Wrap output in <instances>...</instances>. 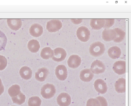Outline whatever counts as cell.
I'll return each mask as SVG.
<instances>
[{
  "label": "cell",
  "mask_w": 131,
  "mask_h": 106,
  "mask_svg": "<svg viewBox=\"0 0 131 106\" xmlns=\"http://www.w3.org/2000/svg\"><path fill=\"white\" fill-rule=\"evenodd\" d=\"M57 103L60 106H69L71 103V98L66 93L60 94L57 98Z\"/></svg>",
  "instance_id": "obj_8"
},
{
  "label": "cell",
  "mask_w": 131,
  "mask_h": 106,
  "mask_svg": "<svg viewBox=\"0 0 131 106\" xmlns=\"http://www.w3.org/2000/svg\"><path fill=\"white\" fill-rule=\"evenodd\" d=\"M114 30L116 34V37L113 40L114 42L116 43H120L122 42L125 36V31L121 28H114Z\"/></svg>",
  "instance_id": "obj_23"
},
{
  "label": "cell",
  "mask_w": 131,
  "mask_h": 106,
  "mask_svg": "<svg viewBox=\"0 0 131 106\" xmlns=\"http://www.w3.org/2000/svg\"><path fill=\"white\" fill-rule=\"evenodd\" d=\"M81 62L82 59L80 57L77 55H73L69 57L67 64L69 67L75 69L80 66Z\"/></svg>",
  "instance_id": "obj_10"
},
{
  "label": "cell",
  "mask_w": 131,
  "mask_h": 106,
  "mask_svg": "<svg viewBox=\"0 0 131 106\" xmlns=\"http://www.w3.org/2000/svg\"><path fill=\"white\" fill-rule=\"evenodd\" d=\"M122 54L121 49L117 46H113L109 48L108 54L110 57L113 59H117L120 57Z\"/></svg>",
  "instance_id": "obj_18"
},
{
  "label": "cell",
  "mask_w": 131,
  "mask_h": 106,
  "mask_svg": "<svg viewBox=\"0 0 131 106\" xmlns=\"http://www.w3.org/2000/svg\"><path fill=\"white\" fill-rule=\"evenodd\" d=\"M53 55L52 58L57 62H61L65 60L67 56V52L63 48L58 47L53 50Z\"/></svg>",
  "instance_id": "obj_6"
},
{
  "label": "cell",
  "mask_w": 131,
  "mask_h": 106,
  "mask_svg": "<svg viewBox=\"0 0 131 106\" xmlns=\"http://www.w3.org/2000/svg\"><path fill=\"white\" fill-rule=\"evenodd\" d=\"M8 93L12 97H16L20 93V87L18 84L12 85L8 89Z\"/></svg>",
  "instance_id": "obj_24"
},
{
  "label": "cell",
  "mask_w": 131,
  "mask_h": 106,
  "mask_svg": "<svg viewBox=\"0 0 131 106\" xmlns=\"http://www.w3.org/2000/svg\"><path fill=\"white\" fill-rule=\"evenodd\" d=\"M53 51L49 47L43 48L41 51L40 56L43 59L48 60L52 57Z\"/></svg>",
  "instance_id": "obj_22"
},
{
  "label": "cell",
  "mask_w": 131,
  "mask_h": 106,
  "mask_svg": "<svg viewBox=\"0 0 131 106\" xmlns=\"http://www.w3.org/2000/svg\"><path fill=\"white\" fill-rule=\"evenodd\" d=\"M62 27V24L59 20H52L47 24L46 28L50 32H56L59 30Z\"/></svg>",
  "instance_id": "obj_5"
},
{
  "label": "cell",
  "mask_w": 131,
  "mask_h": 106,
  "mask_svg": "<svg viewBox=\"0 0 131 106\" xmlns=\"http://www.w3.org/2000/svg\"><path fill=\"white\" fill-rule=\"evenodd\" d=\"M94 86L96 90L99 93L103 94L107 92L108 88L106 83L102 79H98L96 80Z\"/></svg>",
  "instance_id": "obj_9"
},
{
  "label": "cell",
  "mask_w": 131,
  "mask_h": 106,
  "mask_svg": "<svg viewBox=\"0 0 131 106\" xmlns=\"http://www.w3.org/2000/svg\"><path fill=\"white\" fill-rule=\"evenodd\" d=\"M94 77V74L90 69H84L82 70L80 74L81 80L84 82H89L91 81Z\"/></svg>",
  "instance_id": "obj_14"
},
{
  "label": "cell",
  "mask_w": 131,
  "mask_h": 106,
  "mask_svg": "<svg viewBox=\"0 0 131 106\" xmlns=\"http://www.w3.org/2000/svg\"><path fill=\"white\" fill-rule=\"evenodd\" d=\"M56 92V90L53 84L47 83L43 86L41 89V94L45 99L52 98Z\"/></svg>",
  "instance_id": "obj_2"
},
{
  "label": "cell",
  "mask_w": 131,
  "mask_h": 106,
  "mask_svg": "<svg viewBox=\"0 0 131 106\" xmlns=\"http://www.w3.org/2000/svg\"><path fill=\"white\" fill-rule=\"evenodd\" d=\"M29 32L30 34L33 37H38L42 34L43 28L39 24H33L30 28Z\"/></svg>",
  "instance_id": "obj_12"
},
{
  "label": "cell",
  "mask_w": 131,
  "mask_h": 106,
  "mask_svg": "<svg viewBox=\"0 0 131 106\" xmlns=\"http://www.w3.org/2000/svg\"><path fill=\"white\" fill-rule=\"evenodd\" d=\"M12 100L14 103L18 105H21L25 102L26 97L22 93H20L16 97H12Z\"/></svg>",
  "instance_id": "obj_26"
},
{
  "label": "cell",
  "mask_w": 131,
  "mask_h": 106,
  "mask_svg": "<svg viewBox=\"0 0 131 106\" xmlns=\"http://www.w3.org/2000/svg\"><path fill=\"white\" fill-rule=\"evenodd\" d=\"M105 45L100 41H96L92 44L89 48L90 53L92 56L98 57L102 55L105 51Z\"/></svg>",
  "instance_id": "obj_1"
},
{
  "label": "cell",
  "mask_w": 131,
  "mask_h": 106,
  "mask_svg": "<svg viewBox=\"0 0 131 106\" xmlns=\"http://www.w3.org/2000/svg\"><path fill=\"white\" fill-rule=\"evenodd\" d=\"M86 106H101L99 101L96 98H90L86 102Z\"/></svg>",
  "instance_id": "obj_29"
},
{
  "label": "cell",
  "mask_w": 131,
  "mask_h": 106,
  "mask_svg": "<svg viewBox=\"0 0 131 106\" xmlns=\"http://www.w3.org/2000/svg\"><path fill=\"white\" fill-rule=\"evenodd\" d=\"M42 100L37 96L31 97L29 99L28 101L29 106H40Z\"/></svg>",
  "instance_id": "obj_25"
},
{
  "label": "cell",
  "mask_w": 131,
  "mask_h": 106,
  "mask_svg": "<svg viewBox=\"0 0 131 106\" xmlns=\"http://www.w3.org/2000/svg\"><path fill=\"white\" fill-rule=\"evenodd\" d=\"M27 47L30 51L32 53H35L39 51L40 46L38 40L32 39L29 41L27 44Z\"/></svg>",
  "instance_id": "obj_21"
},
{
  "label": "cell",
  "mask_w": 131,
  "mask_h": 106,
  "mask_svg": "<svg viewBox=\"0 0 131 106\" xmlns=\"http://www.w3.org/2000/svg\"><path fill=\"white\" fill-rule=\"evenodd\" d=\"M4 87H3L1 88H0V96L4 93Z\"/></svg>",
  "instance_id": "obj_33"
},
{
  "label": "cell",
  "mask_w": 131,
  "mask_h": 106,
  "mask_svg": "<svg viewBox=\"0 0 131 106\" xmlns=\"http://www.w3.org/2000/svg\"><path fill=\"white\" fill-rule=\"evenodd\" d=\"M115 89L118 93H124L126 91V80L125 78H119L115 83Z\"/></svg>",
  "instance_id": "obj_19"
},
{
  "label": "cell",
  "mask_w": 131,
  "mask_h": 106,
  "mask_svg": "<svg viewBox=\"0 0 131 106\" xmlns=\"http://www.w3.org/2000/svg\"><path fill=\"white\" fill-rule=\"evenodd\" d=\"M49 74V70L46 67L38 69L35 74V78L38 81L43 82L46 79Z\"/></svg>",
  "instance_id": "obj_13"
},
{
  "label": "cell",
  "mask_w": 131,
  "mask_h": 106,
  "mask_svg": "<svg viewBox=\"0 0 131 106\" xmlns=\"http://www.w3.org/2000/svg\"><path fill=\"white\" fill-rule=\"evenodd\" d=\"M116 37V34L114 29H105L102 33V37L104 40L110 41L113 40Z\"/></svg>",
  "instance_id": "obj_15"
},
{
  "label": "cell",
  "mask_w": 131,
  "mask_h": 106,
  "mask_svg": "<svg viewBox=\"0 0 131 106\" xmlns=\"http://www.w3.org/2000/svg\"><path fill=\"white\" fill-rule=\"evenodd\" d=\"M7 43V38L3 31L0 30V51L4 50Z\"/></svg>",
  "instance_id": "obj_27"
},
{
  "label": "cell",
  "mask_w": 131,
  "mask_h": 106,
  "mask_svg": "<svg viewBox=\"0 0 131 106\" xmlns=\"http://www.w3.org/2000/svg\"><path fill=\"white\" fill-rule=\"evenodd\" d=\"M7 21L9 27L15 31L19 30L23 24L22 20L20 19H7Z\"/></svg>",
  "instance_id": "obj_16"
},
{
  "label": "cell",
  "mask_w": 131,
  "mask_h": 106,
  "mask_svg": "<svg viewBox=\"0 0 131 106\" xmlns=\"http://www.w3.org/2000/svg\"><path fill=\"white\" fill-rule=\"evenodd\" d=\"M90 33L89 29L85 26H81L77 31L78 39L82 42H86L89 40Z\"/></svg>",
  "instance_id": "obj_3"
},
{
  "label": "cell",
  "mask_w": 131,
  "mask_h": 106,
  "mask_svg": "<svg viewBox=\"0 0 131 106\" xmlns=\"http://www.w3.org/2000/svg\"><path fill=\"white\" fill-rule=\"evenodd\" d=\"M15 106V105H13V106Z\"/></svg>",
  "instance_id": "obj_35"
},
{
  "label": "cell",
  "mask_w": 131,
  "mask_h": 106,
  "mask_svg": "<svg viewBox=\"0 0 131 106\" xmlns=\"http://www.w3.org/2000/svg\"><path fill=\"white\" fill-rule=\"evenodd\" d=\"M105 24V19H92L90 22L91 27L95 30H100L102 28Z\"/></svg>",
  "instance_id": "obj_20"
},
{
  "label": "cell",
  "mask_w": 131,
  "mask_h": 106,
  "mask_svg": "<svg viewBox=\"0 0 131 106\" xmlns=\"http://www.w3.org/2000/svg\"><path fill=\"white\" fill-rule=\"evenodd\" d=\"M19 74L23 79L26 80H29L32 76V71L29 67L24 66L20 68Z\"/></svg>",
  "instance_id": "obj_17"
},
{
  "label": "cell",
  "mask_w": 131,
  "mask_h": 106,
  "mask_svg": "<svg viewBox=\"0 0 131 106\" xmlns=\"http://www.w3.org/2000/svg\"><path fill=\"white\" fill-rule=\"evenodd\" d=\"M90 69L93 73L99 74L105 72L106 67L103 62L100 60H96L92 62Z\"/></svg>",
  "instance_id": "obj_4"
},
{
  "label": "cell",
  "mask_w": 131,
  "mask_h": 106,
  "mask_svg": "<svg viewBox=\"0 0 131 106\" xmlns=\"http://www.w3.org/2000/svg\"><path fill=\"white\" fill-rule=\"evenodd\" d=\"M55 74L57 77L60 80H65L68 75L67 68L65 65H58L55 70Z\"/></svg>",
  "instance_id": "obj_7"
},
{
  "label": "cell",
  "mask_w": 131,
  "mask_h": 106,
  "mask_svg": "<svg viewBox=\"0 0 131 106\" xmlns=\"http://www.w3.org/2000/svg\"><path fill=\"white\" fill-rule=\"evenodd\" d=\"M105 24L103 27L105 28H108L111 27L115 23V19H105Z\"/></svg>",
  "instance_id": "obj_30"
},
{
  "label": "cell",
  "mask_w": 131,
  "mask_h": 106,
  "mask_svg": "<svg viewBox=\"0 0 131 106\" xmlns=\"http://www.w3.org/2000/svg\"><path fill=\"white\" fill-rule=\"evenodd\" d=\"M113 69L115 73L119 75L124 74L126 72V62L124 61H116L113 65Z\"/></svg>",
  "instance_id": "obj_11"
},
{
  "label": "cell",
  "mask_w": 131,
  "mask_h": 106,
  "mask_svg": "<svg viewBox=\"0 0 131 106\" xmlns=\"http://www.w3.org/2000/svg\"><path fill=\"white\" fill-rule=\"evenodd\" d=\"M72 22L75 24H79L82 22V19H71Z\"/></svg>",
  "instance_id": "obj_32"
},
{
  "label": "cell",
  "mask_w": 131,
  "mask_h": 106,
  "mask_svg": "<svg viewBox=\"0 0 131 106\" xmlns=\"http://www.w3.org/2000/svg\"><path fill=\"white\" fill-rule=\"evenodd\" d=\"M3 87H4V86L3 84V83H2L1 79L0 78V88Z\"/></svg>",
  "instance_id": "obj_34"
},
{
  "label": "cell",
  "mask_w": 131,
  "mask_h": 106,
  "mask_svg": "<svg viewBox=\"0 0 131 106\" xmlns=\"http://www.w3.org/2000/svg\"><path fill=\"white\" fill-rule=\"evenodd\" d=\"M96 98L99 101L100 106H108V103L105 98L103 97H98Z\"/></svg>",
  "instance_id": "obj_31"
},
{
  "label": "cell",
  "mask_w": 131,
  "mask_h": 106,
  "mask_svg": "<svg viewBox=\"0 0 131 106\" xmlns=\"http://www.w3.org/2000/svg\"><path fill=\"white\" fill-rule=\"evenodd\" d=\"M7 61L6 58L3 55H0V71L5 69L7 65Z\"/></svg>",
  "instance_id": "obj_28"
}]
</instances>
